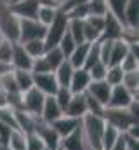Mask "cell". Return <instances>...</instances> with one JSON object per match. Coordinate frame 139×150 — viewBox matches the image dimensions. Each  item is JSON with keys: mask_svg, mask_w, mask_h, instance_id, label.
I'll use <instances>...</instances> for the list:
<instances>
[{"mask_svg": "<svg viewBox=\"0 0 139 150\" xmlns=\"http://www.w3.org/2000/svg\"><path fill=\"white\" fill-rule=\"evenodd\" d=\"M103 117L85 113L80 119V127H82V136H84V147L85 150H103L101 149V136L104 131Z\"/></svg>", "mask_w": 139, "mask_h": 150, "instance_id": "obj_1", "label": "cell"}, {"mask_svg": "<svg viewBox=\"0 0 139 150\" xmlns=\"http://www.w3.org/2000/svg\"><path fill=\"white\" fill-rule=\"evenodd\" d=\"M103 119L106 124L113 126L117 131L125 133L129 131L132 126L138 124V117H134L132 113L129 112V108H104Z\"/></svg>", "mask_w": 139, "mask_h": 150, "instance_id": "obj_2", "label": "cell"}, {"mask_svg": "<svg viewBox=\"0 0 139 150\" xmlns=\"http://www.w3.org/2000/svg\"><path fill=\"white\" fill-rule=\"evenodd\" d=\"M0 33L9 42H19V18L9 5H0Z\"/></svg>", "mask_w": 139, "mask_h": 150, "instance_id": "obj_3", "label": "cell"}, {"mask_svg": "<svg viewBox=\"0 0 139 150\" xmlns=\"http://www.w3.org/2000/svg\"><path fill=\"white\" fill-rule=\"evenodd\" d=\"M66 30H68V18H66V14H63L61 11L56 14V18H54V21L47 26V30H45V38H44V42H45V47L49 49V47H56L58 44H59V40L63 38V35L66 33Z\"/></svg>", "mask_w": 139, "mask_h": 150, "instance_id": "obj_4", "label": "cell"}, {"mask_svg": "<svg viewBox=\"0 0 139 150\" xmlns=\"http://www.w3.org/2000/svg\"><path fill=\"white\" fill-rule=\"evenodd\" d=\"M45 30L47 28L37 19H19V44L30 40H44Z\"/></svg>", "mask_w": 139, "mask_h": 150, "instance_id": "obj_5", "label": "cell"}, {"mask_svg": "<svg viewBox=\"0 0 139 150\" xmlns=\"http://www.w3.org/2000/svg\"><path fill=\"white\" fill-rule=\"evenodd\" d=\"M44 101H45V94H42L37 87H32V89H28L26 93L21 94V107H23V110H26L32 115H37V117H40V113H42Z\"/></svg>", "mask_w": 139, "mask_h": 150, "instance_id": "obj_6", "label": "cell"}, {"mask_svg": "<svg viewBox=\"0 0 139 150\" xmlns=\"http://www.w3.org/2000/svg\"><path fill=\"white\" fill-rule=\"evenodd\" d=\"M33 131L38 134V138L44 142V145H45V149L47 150H58L59 149V142H61V138L56 134V131L52 129V126L47 124V122H44L40 117H38V120H37V124H35Z\"/></svg>", "mask_w": 139, "mask_h": 150, "instance_id": "obj_7", "label": "cell"}, {"mask_svg": "<svg viewBox=\"0 0 139 150\" xmlns=\"http://www.w3.org/2000/svg\"><path fill=\"white\" fill-rule=\"evenodd\" d=\"M132 100H138V98H134L122 84H120V86H113L106 107H108V108H127V107L132 103Z\"/></svg>", "mask_w": 139, "mask_h": 150, "instance_id": "obj_8", "label": "cell"}, {"mask_svg": "<svg viewBox=\"0 0 139 150\" xmlns=\"http://www.w3.org/2000/svg\"><path fill=\"white\" fill-rule=\"evenodd\" d=\"M33 87H37L45 96H54L59 89L54 72L52 74H33Z\"/></svg>", "mask_w": 139, "mask_h": 150, "instance_id": "obj_9", "label": "cell"}, {"mask_svg": "<svg viewBox=\"0 0 139 150\" xmlns=\"http://www.w3.org/2000/svg\"><path fill=\"white\" fill-rule=\"evenodd\" d=\"M38 0H18L11 4V11L19 18V19H35L37 11H38Z\"/></svg>", "mask_w": 139, "mask_h": 150, "instance_id": "obj_10", "label": "cell"}, {"mask_svg": "<svg viewBox=\"0 0 139 150\" xmlns=\"http://www.w3.org/2000/svg\"><path fill=\"white\" fill-rule=\"evenodd\" d=\"M32 65H33V59L28 56V52L23 49V45L19 42H14L12 58H11L12 70H28V72H32Z\"/></svg>", "mask_w": 139, "mask_h": 150, "instance_id": "obj_11", "label": "cell"}, {"mask_svg": "<svg viewBox=\"0 0 139 150\" xmlns=\"http://www.w3.org/2000/svg\"><path fill=\"white\" fill-rule=\"evenodd\" d=\"M124 30H125V26L122 25V21H118V19L108 11L106 16H104L103 38H106V40H118V38H122V35H124Z\"/></svg>", "mask_w": 139, "mask_h": 150, "instance_id": "obj_12", "label": "cell"}, {"mask_svg": "<svg viewBox=\"0 0 139 150\" xmlns=\"http://www.w3.org/2000/svg\"><path fill=\"white\" fill-rule=\"evenodd\" d=\"M52 129L56 131V134L59 136V138H65V136H68L70 133H73L78 126H80V119H73V117H68V115H61L58 120H54L52 124Z\"/></svg>", "mask_w": 139, "mask_h": 150, "instance_id": "obj_13", "label": "cell"}, {"mask_svg": "<svg viewBox=\"0 0 139 150\" xmlns=\"http://www.w3.org/2000/svg\"><path fill=\"white\" fill-rule=\"evenodd\" d=\"M89 84H91V75H89V72L85 68H78V70L73 72V77H71V82H70L68 89L73 94H84L87 91Z\"/></svg>", "mask_w": 139, "mask_h": 150, "instance_id": "obj_14", "label": "cell"}, {"mask_svg": "<svg viewBox=\"0 0 139 150\" xmlns=\"http://www.w3.org/2000/svg\"><path fill=\"white\" fill-rule=\"evenodd\" d=\"M87 94H91L94 100H98L101 105H108V100H110V93H111V86L106 82V80H99V82H91L87 91Z\"/></svg>", "mask_w": 139, "mask_h": 150, "instance_id": "obj_15", "label": "cell"}, {"mask_svg": "<svg viewBox=\"0 0 139 150\" xmlns=\"http://www.w3.org/2000/svg\"><path fill=\"white\" fill-rule=\"evenodd\" d=\"M63 115V110L59 108V105L56 103L54 96H45V101H44V107H42V113H40V119L47 124H52L54 120H58L59 117Z\"/></svg>", "mask_w": 139, "mask_h": 150, "instance_id": "obj_16", "label": "cell"}, {"mask_svg": "<svg viewBox=\"0 0 139 150\" xmlns=\"http://www.w3.org/2000/svg\"><path fill=\"white\" fill-rule=\"evenodd\" d=\"M124 25L131 30L139 28V0H127L124 9Z\"/></svg>", "mask_w": 139, "mask_h": 150, "instance_id": "obj_17", "label": "cell"}, {"mask_svg": "<svg viewBox=\"0 0 139 150\" xmlns=\"http://www.w3.org/2000/svg\"><path fill=\"white\" fill-rule=\"evenodd\" d=\"M65 115L73 117V119H82L87 113V105H85V96L84 94H73L70 100L68 107L65 108Z\"/></svg>", "mask_w": 139, "mask_h": 150, "instance_id": "obj_18", "label": "cell"}, {"mask_svg": "<svg viewBox=\"0 0 139 150\" xmlns=\"http://www.w3.org/2000/svg\"><path fill=\"white\" fill-rule=\"evenodd\" d=\"M14 117H16V124H18V129L19 131H23L25 134L33 133L35 124L38 120L37 115H32V113H28L26 110L19 108V110H14Z\"/></svg>", "mask_w": 139, "mask_h": 150, "instance_id": "obj_19", "label": "cell"}, {"mask_svg": "<svg viewBox=\"0 0 139 150\" xmlns=\"http://www.w3.org/2000/svg\"><path fill=\"white\" fill-rule=\"evenodd\" d=\"M59 149L61 150H85V147H84V136H82V127L80 126L73 133H70L68 136L61 138Z\"/></svg>", "mask_w": 139, "mask_h": 150, "instance_id": "obj_20", "label": "cell"}, {"mask_svg": "<svg viewBox=\"0 0 139 150\" xmlns=\"http://www.w3.org/2000/svg\"><path fill=\"white\" fill-rule=\"evenodd\" d=\"M129 52V44L124 40V38H118V40H113L111 44V52H110V61H108V67H115L122 63V59L127 56Z\"/></svg>", "mask_w": 139, "mask_h": 150, "instance_id": "obj_21", "label": "cell"}, {"mask_svg": "<svg viewBox=\"0 0 139 150\" xmlns=\"http://www.w3.org/2000/svg\"><path fill=\"white\" fill-rule=\"evenodd\" d=\"M89 42H84V44H77V47L73 49V52L70 54L68 61L70 65L75 68V70H78V68H84V65H85V58H87V52H89Z\"/></svg>", "mask_w": 139, "mask_h": 150, "instance_id": "obj_22", "label": "cell"}, {"mask_svg": "<svg viewBox=\"0 0 139 150\" xmlns=\"http://www.w3.org/2000/svg\"><path fill=\"white\" fill-rule=\"evenodd\" d=\"M73 72H75V68L70 65L68 59H65V61L54 70V77H56V80H58V86H59V87H70Z\"/></svg>", "mask_w": 139, "mask_h": 150, "instance_id": "obj_23", "label": "cell"}, {"mask_svg": "<svg viewBox=\"0 0 139 150\" xmlns=\"http://www.w3.org/2000/svg\"><path fill=\"white\" fill-rule=\"evenodd\" d=\"M12 75H14L16 86H18L21 94L33 87V74L32 72H28V70H12Z\"/></svg>", "mask_w": 139, "mask_h": 150, "instance_id": "obj_24", "label": "cell"}, {"mask_svg": "<svg viewBox=\"0 0 139 150\" xmlns=\"http://www.w3.org/2000/svg\"><path fill=\"white\" fill-rule=\"evenodd\" d=\"M5 150H26V134L19 129H12L5 143Z\"/></svg>", "mask_w": 139, "mask_h": 150, "instance_id": "obj_25", "label": "cell"}, {"mask_svg": "<svg viewBox=\"0 0 139 150\" xmlns=\"http://www.w3.org/2000/svg\"><path fill=\"white\" fill-rule=\"evenodd\" d=\"M122 86L134 96H139V72H125L122 79Z\"/></svg>", "mask_w": 139, "mask_h": 150, "instance_id": "obj_26", "label": "cell"}, {"mask_svg": "<svg viewBox=\"0 0 139 150\" xmlns=\"http://www.w3.org/2000/svg\"><path fill=\"white\" fill-rule=\"evenodd\" d=\"M21 45H23V49L28 52V56H30L32 59H37V58L44 56V52L47 51L44 40H30V42H23Z\"/></svg>", "mask_w": 139, "mask_h": 150, "instance_id": "obj_27", "label": "cell"}, {"mask_svg": "<svg viewBox=\"0 0 139 150\" xmlns=\"http://www.w3.org/2000/svg\"><path fill=\"white\" fill-rule=\"evenodd\" d=\"M120 134H122L120 131H117L113 126L106 124V126H104V131H103V136H101V149L103 150H110L113 145H115V142L118 140Z\"/></svg>", "mask_w": 139, "mask_h": 150, "instance_id": "obj_28", "label": "cell"}, {"mask_svg": "<svg viewBox=\"0 0 139 150\" xmlns=\"http://www.w3.org/2000/svg\"><path fill=\"white\" fill-rule=\"evenodd\" d=\"M68 33L75 44H84V19H68Z\"/></svg>", "mask_w": 139, "mask_h": 150, "instance_id": "obj_29", "label": "cell"}, {"mask_svg": "<svg viewBox=\"0 0 139 150\" xmlns=\"http://www.w3.org/2000/svg\"><path fill=\"white\" fill-rule=\"evenodd\" d=\"M59 11H56V9H52V7H47V5H38V11H37V21L40 23V25H44L45 28L54 21V18H56V14H58Z\"/></svg>", "mask_w": 139, "mask_h": 150, "instance_id": "obj_30", "label": "cell"}, {"mask_svg": "<svg viewBox=\"0 0 139 150\" xmlns=\"http://www.w3.org/2000/svg\"><path fill=\"white\" fill-rule=\"evenodd\" d=\"M44 58H45V61L51 65V68H52V70H56V68H58V67L66 59V58L63 56V52L59 51V47H58V45H56V47H49V49L44 52Z\"/></svg>", "mask_w": 139, "mask_h": 150, "instance_id": "obj_31", "label": "cell"}, {"mask_svg": "<svg viewBox=\"0 0 139 150\" xmlns=\"http://www.w3.org/2000/svg\"><path fill=\"white\" fill-rule=\"evenodd\" d=\"M122 79H124V72H122V68H120L118 65H115V67H108L104 80H106L111 87H113V86H120V84H122Z\"/></svg>", "mask_w": 139, "mask_h": 150, "instance_id": "obj_32", "label": "cell"}, {"mask_svg": "<svg viewBox=\"0 0 139 150\" xmlns=\"http://www.w3.org/2000/svg\"><path fill=\"white\" fill-rule=\"evenodd\" d=\"M120 68H122V72H124V74H125V72H139V56L132 54V52L129 51V52H127V56L122 59Z\"/></svg>", "mask_w": 139, "mask_h": 150, "instance_id": "obj_33", "label": "cell"}, {"mask_svg": "<svg viewBox=\"0 0 139 150\" xmlns=\"http://www.w3.org/2000/svg\"><path fill=\"white\" fill-rule=\"evenodd\" d=\"M84 96H85V105H87V113H91V115H98V117H103L104 113V105H101L98 100H94L91 94H87V93H84Z\"/></svg>", "mask_w": 139, "mask_h": 150, "instance_id": "obj_34", "label": "cell"}, {"mask_svg": "<svg viewBox=\"0 0 139 150\" xmlns=\"http://www.w3.org/2000/svg\"><path fill=\"white\" fill-rule=\"evenodd\" d=\"M87 7H89V16H106L108 12L106 0H89Z\"/></svg>", "mask_w": 139, "mask_h": 150, "instance_id": "obj_35", "label": "cell"}, {"mask_svg": "<svg viewBox=\"0 0 139 150\" xmlns=\"http://www.w3.org/2000/svg\"><path fill=\"white\" fill-rule=\"evenodd\" d=\"M96 63H99V42H92L89 45V52H87V58H85V65L84 68L89 70L91 67H94Z\"/></svg>", "mask_w": 139, "mask_h": 150, "instance_id": "obj_36", "label": "cell"}, {"mask_svg": "<svg viewBox=\"0 0 139 150\" xmlns=\"http://www.w3.org/2000/svg\"><path fill=\"white\" fill-rule=\"evenodd\" d=\"M58 47H59V51L63 52V56L68 59L70 58V54L73 52V49L77 47V44H75V40L71 38V35L68 33V30H66V33L63 35V38L59 40V44H58Z\"/></svg>", "mask_w": 139, "mask_h": 150, "instance_id": "obj_37", "label": "cell"}, {"mask_svg": "<svg viewBox=\"0 0 139 150\" xmlns=\"http://www.w3.org/2000/svg\"><path fill=\"white\" fill-rule=\"evenodd\" d=\"M71 96H73V93L70 91L68 87H59V89H58V93L54 94V100H56V103L59 105V108H61L63 112H65V108L68 107Z\"/></svg>", "mask_w": 139, "mask_h": 150, "instance_id": "obj_38", "label": "cell"}, {"mask_svg": "<svg viewBox=\"0 0 139 150\" xmlns=\"http://www.w3.org/2000/svg\"><path fill=\"white\" fill-rule=\"evenodd\" d=\"M0 122L9 126L11 129H18V124H16V117H14V110L11 107H5V108H0Z\"/></svg>", "mask_w": 139, "mask_h": 150, "instance_id": "obj_39", "label": "cell"}, {"mask_svg": "<svg viewBox=\"0 0 139 150\" xmlns=\"http://www.w3.org/2000/svg\"><path fill=\"white\" fill-rule=\"evenodd\" d=\"M106 70H108V67L103 65L101 61L99 63H96L94 67H91L87 72L91 75V82H99V80H104V77H106Z\"/></svg>", "mask_w": 139, "mask_h": 150, "instance_id": "obj_40", "label": "cell"}, {"mask_svg": "<svg viewBox=\"0 0 139 150\" xmlns=\"http://www.w3.org/2000/svg\"><path fill=\"white\" fill-rule=\"evenodd\" d=\"M26 150H47V149H45L44 142L38 138V134L33 131V133L26 134Z\"/></svg>", "mask_w": 139, "mask_h": 150, "instance_id": "obj_41", "label": "cell"}, {"mask_svg": "<svg viewBox=\"0 0 139 150\" xmlns=\"http://www.w3.org/2000/svg\"><path fill=\"white\" fill-rule=\"evenodd\" d=\"M12 45L14 42H9L4 38V42L0 44V61L4 63H9L11 65V58H12Z\"/></svg>", "mask_w": 139, "mask_h": 150, "instance_id": "obj_42", "label": "cell"}, {"mask_svg": "<svg viewBox=\"0 0 139 150\" xmlns=\"http://www.w3.org/2000/svg\"><path fill=\"white\" fill-rule=\"evenodd\" d=\"M87 2H89V0H66V2L61 5V9H59V11H61L63 14H68L70 11H73L75 7L84 5V4H87Z\"/></svg>", "mask_w": 139, "mask_h": 150, "instance_id": "obj_43", "label": "cell"}, {"mask_svg": "<svg viewBox=\"0 0 139 150\" xmlns=\"http://www.w3.org/2000/svg\"><path fill=\"white\" fill-rule=\"evenodd\" d=\"M110 150H127V147H125V142H124V136H122V134L118 136V140L115 142V145H113Z\"/></svg>", "mask_w": 139, "mask_h": 150, "instance_id": "obj_44", "label": "cell"}, {"mask_svg": "<svg viewBox=\"0 0 139 150\" xmlns=\"http://www.w3.org/2000/svg\"><path fill=\"white\" fill-rule=\"evenodd\" d=\"M9 72H12V67H11L9 63H4V61H0V77L7 75Z\"/></svg>", "mask_w": 139, "mask_h": 150, "instance_id": "obj_45", "label": "cell"}, {"mask_svg": "<svg viewBox=\"0 0 139 150\" xmlns=\"http://www.w3.org/2000/svg\"><path fill=\"white\" fill-rule=\"evenodd\" d=\"M9 107V101H7V93L0 87V108H5Z\"/></svg>", "mask_w": 139, "mask_h": 150, "instance_id": "obj_46", "label": "cell"}, {"mask_svg": "<svg viewBox=\"0 0 139 150\" xmlns=\"http://www.w3.org/2000/svg\"><path fill=\"white\" fill-rule=\"evenodd\" d=\"M2 42H4V37H2V33H0V44H2Z\"/></svg>", "mask_w": 139, "mask_h": 150, "instance_id": "obj_47", "label": "cell"}, {"mask_svg": "<svg viewBox=\"0 0 139 150\" xmlns=\"http://www.w3.org/2000/svg\"><path fill=\"white\" fill-rule=\"evenodd\" d=\"M0 150H4V147H2V145H0Z\"/></svg>", "mask_w": 139, "mask_h": 150, "instance_id": "obj_48", "label": "cell"}, {"mask_svg": "<svg viewBox=\"0 0 139 150\" xmlns=\"http://www.w3.org/2000/svg\"><path fill=\"white\" fill-rule=\"evenodd\" d=\"M14 2H18V0H12V4H14Z\"/></svg>", "mask_w": 139, "mask_h": 150, "instance_id": "obj_49", "label": "cell"}, {"mask_svg": "<svg viewBox=\"0 0 139 150\" xmlns=\"http://www.w3.org/2000/svg\"><path fill=\"white\" fill-rule=\"evenodd\" d=\"M58 150H61V149H58Z\"/></svg>", "mask_w": 139, "mask_h": 150, "instance_id": "obj_50", "label": "cell"}, {"mask_svg": "<svg viewBox=\"0 0 139 150\" xmlns=\"http://www.w3.org/2000/svg\"><path fill=\"white\" fill-rule=\"evenodd\" d=\"M4 150H5V149H4Z\"/></svg>", "mask_w": 139, "mask_h": 150, "instance_id": "obj_51", "label": "cell"}]
</instances>
